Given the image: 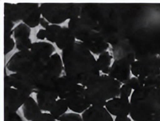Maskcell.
I'll list each match as a JSON object with an SVG mask.
<instances>
[{"mask_svg":"<svg viewBox=\"0 0 160 121\" xmlns=\"http://www.w3.org/2000/svg\"><path fill=\"white\" fill-rule=\"evenodd\" d=\"M61 57L65 75L85 88L100 75L97 60L82 42L62 51Z\"/></svg>","mask_w":160,"mask_h":121,"instance_id":"cell-1","label":"cell"},{"mask_svg":"<svg viewBox=\"0 0 160 121\" xmlns=\"http://www.w3.org/2000/svg\"><path fill=\"white\" fill-rule=\"evenodd\" d=\"M134 121H149L160 118V88L145 86L133 90L130 113Z\"/></svg>","mask_w":160,"mask_h":121,"instance_id":"cell-2","label":"cell"},{"mask_svg":"<svg viewBox=\"0 0 160 121\" xmlns=\"http://www.w3.org/2000/svg\"><path fill=\"white\" fill-rule=\"evenodd\" d=\"M68 27L76 39L92 53L100 54L108 48V43L95 29L94 23L88 18L81 16L73 18L69 21Z\"/></svg>","mask_w":160,"mask_h":121,"instance_id":"cell-3","label":"cell"},{"mask_svg":"<svg viewBox=\"0 0 160 121\" xmlns=\"http://www.w3.org/2000/svg\"><path fill=\"white\" fill-rule=\"evenodd\" d=\"M121 83L108 75H100L86 88V94L91 105L105 107L107 101L118 97Z\"/></svg>","mask_w":160,"mask_h":121,"instance_id":"cell-4","label":"cell"},{"mask_svg":"<svg viewBox=\"0 0 160 121\" xmlns=\"http://www.w3.org/2000/svg\"><path fill=\"white\" fill-rule=\"evenodd\" d=\"M47 63L38 58L30 50L19 51L10 58L6 67L13 73H22L31 77L35 84V80Z\"/></svg>","mask_w":160,"mask_h":121,"instance_id":"cell-5","label":"cell"},{"mask_svg":"<svg viewBox=\"0 0 160 121\" xmlns=\"http://www.w3.org/2000/svg\"><path fill=\"white\" fill-rule=\"evenodd\" d=\"M40 7L42 17L54 25L80 17V6L76 4L44 3Z\"/></svg>","mask_w":160,"mask_h":121,"instance_id":"cell-6","label":"cell"},{"mask_svg":"<svg viewBox=\"0 0 160 121\" xmlns=\"http://www.w3.org/2000/svg\"><path fill=\"white\" fill-rule=\"evenodd\" d=\"M63 71L62 57L59 54L54 53L46 63L35 80L36 92L39 88L52 84L56 80L61 76Z\"/></svg>","mask_w":160,"mask_h":121,"instance_id":"cell-7","label":"cell"},{"mask_svg":"<svg viewBox=\"0 0 160 121\" xmlns=\"http://www.w3.org/2000/svg\"><path fill=\"white\" fill-rule=\"evenodd\" d=\"M160 71V57L155 54L144 56L131 65V73L135 77L144 79Z\"/></svg>","mask_w":160,"mask_h":121,"instance_id":"cell-8","label":"cell"},{"mask_svg":"<svg viewBox=\"0 0 160 121\" xmlns=\"http://www.w3.org/2000/svg\"><path fill=\"white\" fill-rule=\"evenodd\" d=\"M135 60V53L132 52L115 59L108 75L121 84L126 83L131 78V65Z\"/></svg>","mask_w":160,"mask_h":121,"instance_id":"cell-9","label":"cell"},{"mask_svg":"<svg viewBox=\"0 0 160 121\" xmlns=\"http://www.w3.org/2000/svg\"><path fill=\"white\" fill-rule=\"evenodd\" d=\"M32 93L4 86V112L17 113Z\"/></svg>","mask_w":160,"mask_h":121,"instance_id":"cell-10","label":"cell"},{"mask_svg":"<svg viewBox=\"0 0 160 121\" xmlns=\"http://www.w3.org/2000/svg\"><path fill=\"white\" fill-rule=\"evenodd\" d=\"M65 100L69 109L77 113H84L91 106L86 97V88L79 84Z\"/></svg>","mask_w":160,"mask_h":121,"instance_id":"cell-11","label":"cell"},{"mask_svg":"<svg viewBox=\"0 0 160 121\" xmlns=\"http://www.w3.org/2000/svg\"><path fill=\"white\" fill-rule=\"evenodd\" d=\"M19 8L21 19L30 28L37 27L41 19V10L37 3H18Z\"/></svg>","mask_w":160,"mask_h":121,"instance_id":"cell-12","label":"cell"},{"mask_svg":"<svg viewBox=\"0 0 160 121\" xmlns=\"http://www.w3.org/2000/svg\"><path fill=\"white\" fill-rule=\"evenodd\" d=\"M4 86L31 93L36 92V86L33 79L22 73H13L9 75H5Z\"/></svg>","mask_w":160,"mask_h":121,"instance_id":"cell-13","label":"cell"},{"mask_svg":"<svg viewBox=\"0 0 160 121\" xmlns=\"http://www.w3.org/2000/svg\"><path fill=\"white\" fill-rule=\"evenodd\" d=\"M36 101L42 111L50 112L52 107L59 97L53 84L39 88L36 92Z\"/></svg>","mask_w":160,"mask_h":121,"instance_id":"cell-14","label":"cell"},{"mask_svg":"<svg viewBox=\"0 0 160 121\" xmlns=\"http://www.w3.org/2000/svg\"><path fill=\"white\" fill-rule=\"evenodd\" d=\"M105 107L115 117H127L130 113V101L128 98L118 96L107 101Z\"/></svg>","mask_w":160,"mask_h":121,"instance_id":"cell-15","label":"cell"},{"mask_svg":"<svg viewBox=\"0 0 160 121\" xmlns=\"http://www.w3.org/2000/svg\"><path fill=\"white\" fill-rule=\"evenodd\" d=\"M31 29L29 26L22 23L13 29V35L16 48L19 51L29 50L32 46L30 38Z\"/></svg>","mask_w":160,"mask_h":121,"instance_id":"cell-16","label":"cell"},{"mask_svg":"<svg viewBox=\"0 0 160 121\" xmlns=\"http://www.w3.org/2000/svg\"><path fill=\"white\" fill-rule=\"evenodd\" d=\"M83 121H114L104 106L91 105L82 115Z\"/></svg>","mask_w":160,"mask_h":121,"instance_id":"cell-17","label":"cell"},{"mask_svg":"<svg viewBox=\"0 0 160 121\" xmlns=\"http://www.w3.org/2000/svg\"><path fill=\"white\" fill-rule=\"evenodd\" d=\"M78 84L66 75L61 76L53 83L59 98L66 99Z\"/></svg>","mask_w":160,"mask_h":121,"instance_id":"cell-18","label":"cell"},{"mask_svg":"<svg viewBox=\"0 0 160 121\" xmlns=\"http://www.w3.org/2000/svg\"><path fill=\"white\" fill-rule=\"evenodd\" d=\"M30 50L38 58L47 63L51 57L54 54L55 49V47L50 43L38 42L33 43Z\"/></svg>","mask_w":160,"mask_h":121,"instance_id":"cell-19","label":"cell"},{"mask_svg":"<svg viewBox=\"0 0 160 121\" xmlns=\"http://www.w3.org/2000/svg\"><path fill=\"white\" fill-rule=\"evenodd\" d=\"M22 107L23 117L28 121H34L42 113L37 101L31 96Z\"/></svg>","mask_w":160,"mask_h":121,"instance_id":"cell-20","label":"cell"},{"mask_svg":"<svg viewBox=\"0 0 160 121\" xmlns=\"http://www.w3.org/2000/svg\"><path fill=\"white\" fill-rule=\"evenodd\" d=\"M76 42V38L68 27H62L55 44L59 49L63 51L72 47Z\"/></svg>","mask_w":160,"mask_h":121,"instance_id":"cell-21","label":"cell"},{"mask_svg":"<svg viewBox=\"0 0 160 121\" xmlns=\"http://www.w3.org/2000/svg\"><path fill=\"white\" fill-rule=\"evenodd\" d=\"M67 102L65 99L58 98L52 107L49 113L57 121H59L68 109Z\"/></svg>","mask_w":160,"mask_h":121,"instance_id":"cell-22","label":"cell"},{"mask_svg":"<svg viewBox=\"0 0 160 121\" xmlns=\"http://www.w3.org/2000/svg\"><path fill=\"white\" fill-rule=\"evenodd\" d=\"M112 57L108 51H105L100 54L97 59V64L98 69L104 75H108L109 73L112 66Z\"/></svg>","mask_w":160,"mask_h":121,"instance_id":"cell-23","label":"cell"},{"mask_svg":"<svg viewBox=\"0 0 160 121\" xmlns=\"http://www.w3.org/2000/svg\"><path fill=\"white\" fill-rule=\"evenodd\" d=\"M4 17L13 22L21 21L20 11L18 3H5Z\"/></svg>","mask_w":160,"mask_h":121,"instance_id":"cell-24","label":"cell"},{"mask_svg":"<svg viewBox=\"0 0 160 121\" xmlns=\"http://www.w3.org/2000/svg\"><path fill=\"white\" fill-rule=\"evenodd\" d=\"M62 29V27L58 25L51 24L45 29L46 32V39L48 42L55 43L59 37Z\"/></svg>","mask_w":160,"mask_h":121,"instance_id":"cell-25","label":"cell"},{"mask_svg":"<svg viewBox=\"0 0 160 121\" xmlns=\"http://www.w3.org/2000/svg\"><path fill=\"white\" fill-rule=\"evenodd\" d=\"M144 86L160 88V71L143 79Z\"/></svg>","mask_w":160,"mask_h":121,"instance_id":"cell-26","label":"cell"},{"mask_svg":"<svg viewBox=\"0 0 160 121\" xmlns=\"http://www.w3.org/2000/svg\"><path fill=\"white\" fill-rule=\"evenodd\" d=\"M4 18V40L11 38V35L13 33V22L8 19Z\"/></svg>","mask_w":160,"mask_h":121,"instance_id":"cell-27","label":"cell"},{"mask_svg":"<svg viewBox=\"0 0 160 121\" xmlns=\"http://www.w3.org/2000/svg\"><path fill=\"white\" fill-rule=\"evenodd\" d=\"M133 92V89L131 88V86L126 83L123 84L121 86L119 90V97H122L125 98H128L132 95V93Z\"/></svg>","mask_w":160,"mask_h":121,"instance_id":"cell-28","label":"cell"},{"mask_svg":"<svg viewBox=\"0 0 160 121\" xmlns=\"http://www.w3.org/2000/svg\"><path fill=\"white\" fill-rule=\"evenodd\" d=\"M59 121H83V119L79 113H71L65 114Z\"/></svg>","mask_w":160,"mask_h":121,"instance_id":"cell-29","label":"cell"},{"mask_svg":"<svg viewBox=\"0 0 160 121\" xmlns=\"http://www.w3.org/2000/svg\"><path fill=\"white\" fill-rule=\"evenodd\" d=\"M4 55H6L7 54L9 53L11 51H12L15 46H16V44L12 38H11L4 40Z\"/></svg>","mask_w":160,"mask_h":121,"instance_id":"cell-30","label":"cell"},{"mask_svg":"<svg viewBox=\"0 0 160 121\" xmlns=\"http://www.w3.org/2000/svg\"><path fill=\"white\" fill-rule=\"evenodd\" d=\"M4 121H24L17 113L4 112Z\"/></svg>","mask_w":160,"mask_h":121,"instance_id":"cell-31","label":"cell"},{"mask_svg":"<svg viewBox=\"0 0 160 121\" xmlns=\"http://www.w3.org/2000/svg\"><path fill=\"white\" fill-rule=\"evenodd\" d=\"M33 121H57L50 113H42L39 117Z\"/></svg>","mask_w":160,"mask_h":121,"instance_id":"cell-32","label":"cell"},{"mask_svg":"<svg viewBox=\"0 0 160 121\" xmlns=\"http://www.w3.org/2000/svg\"><path fill=\"white\" fill-rule=\"evenodd\" d=\"M36 38L40 40H43L45 38H46V32L45 29H41L39 30L36 34Z\"/></svg>","mask_w":160,"mask_h":121,"instance_id":"cell-33","label":"cell"},{"mask_svg":"<svg viewBox=\"0 0 160 121\" xmlns=\"http://www.w3.org/2000/svg\"><path fill=\"white\" fill-rule=\"evenodd\" d=\"M50 23L47 21L45 18H44L43 17L41 18L40 22V25L42 26V28H44V29L47 28L48 26L50 25L49 24Z\"/></svg>","mask_w":160,"mask_h":121,"instance_id":"cell-34","label":"cell"},{"mask_svg":"<svg viewBox=\"0 0 160 121\" xmlns=\"http://www.w3.org/2000/svg\"><path fill=\"white\" fill-rule=\"evenodd\" d=\"M114 121H132L128 116L127 117H116Z\"/></svg>","mask_w":160,"mask_h":121,"instance_id":"cell-35","label":"cell"}]
</instances>
